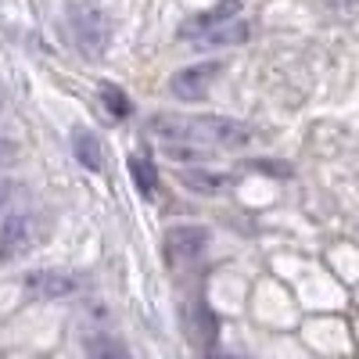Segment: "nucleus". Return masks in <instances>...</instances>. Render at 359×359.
I'll use <instances>...</instances> for the list:
<instances>
[{"label": "nucleus", "mask_w": 359, "mask_h": 359, "mask_svg": "<svg viewBox=\"0 0 359 359\" xmlns=\"http://www.w3.org/2000/svg\"><path fill=\"white\" fill-rule=\"evenodd\" d=\"M151 130L169 144H187L201 155L205 147H245L255 137L248 123L226 115H155Z\"/></svg>", "instance_id": "1"}, {"label": "nucleus", "mask_w": 359, "mask_h": 359, "mask_svg": "<svg viewBox=\"0 0 359 359\" xmlns=\"http://www.w3.org/2000/svg\"><path fill=\"white\" fill-rule=\"evenodd\" d=\"M65 15H69V33H72L79 54L83 57H101L108 50V40H111L108 15L97 4H90V0H72L65 8Z\"/></svg>", "instance_id": "3"}, {"label": "nucleus", "mask_w": 359, "mask_h": 359, "mask_svg": "<svg viewBox=\"0 0 359 359\" xmlns=\"http://www.w3.org/2000/svg\"><path fill=\"white\" fill-rule=\"evenodd\" d=\"M130 176H133V184H137V191L144 198H155V191H158V169H155L151 158H147V155H133L130 158Z\"/></svg>", "instance_id": "9"}, {"label": "nucleus", "mask_w": 359, "mask_h": 359, "mask_svg": "<svg viewBox=\"0 0 359 359\" xmlns=\"http://www.w3.org/2000/svg\"><path fill=\"white\" fill-rule=\"evenodd\" d=\"M219 72H223L219 62H205V65L180 69V72L169 79V90H172V97H180V101H198V97L208 94V86L219 79Z\"/></svg>", "instance_id": "5"}, {"label": "nucleus", "mask_w": 359, "mask_h": 359, "mask_svg": "<svg viewBox=\"0 0 359 359\" xmlns=\"http://www.w3.org/2000/svg\"><path fill=\"white\" fill-rule=\"evenodd\" d=\"M180 180H184V187L194 191V194H219L230 184V180L219 176V172H184Z\"/></svg>", "instance_id": "10"}, {"label": "nucleus", "mask_w": 359, "mask_h": 359, "mask_svg": "<svg viewBox=\"0 0 359 359\" xmlns=\"http://www.w3.org/2000/svg\"><path fill=\"white\" fill-rule=\"evenodd\" d=\"M29 245H33V216L29 212H8L4 226H0V262L18 259Z\"/></svg>", "instance_id": "7"}, {"label": "nucleus", "mask_w": 359, "mask_h": 359, "mask_svg": "<svg viewBox=\"0 0 359 359\" xmlns=\"http://www.w3.org/2000/svg\"><path fill=\"white\" fill-rule=\"evenodd\" d=\"M208 245V230L205 226H172L165 233V259L172 266H184V262H194Z\"/></svg>", "instance_id": "6"}, {"label": "nucleus", "mask_w": 359, "mask_h": 359, "mask_svg": "<svg viewBox=\"0 0 359 359\" xmlns=\"http://www.w3.org/2000/svg\"><path fill=\"white\" fill-rule=\"evenodd\" d=\"M72 155L90 172H101V165H104V147H101L94 130H76L72 133Z\"/></svg>", "instance_id": "8"}, {"label": "nucleus", "mask_w": 359, "mask_h": 359, "mask_svg": "<svg viewBox=\"0 0 359 359\" xmlns=\"http://www.w3.org/2000/svg\"><path fill=\"white\" fill-rule=\"evenodd\" d=\"M83 284L72 273H62V269H33L25 277V294L36 298V302H54V298H69L76 294Z\"/></svg>", "instance_id": "4"}, {"label": "nucleus", "mask_w": 359, "mask_h": 359, "mask_svg": "<svg viewBox=\"0 0 359 359\" xmlns=\"http://www.w3.org/2000/svg\"><path fill=\"white\" fill-rule=\"evenodd\" d=\"M176 36L194 47H226V43H245L248 25L241 22V0H219L194 18H187L176 29Z\"/></svg>", "instance_id": "2"}, {"label": "nucleus", "mask_w": 359, "mask_h": 359, "mask_svg": "<svg viewBox=\"0 0 359 359\" xmlns=\"http://www.w3.org/2000/svg\"><path fill=\"white\" fill-rule=\"evenodd\" d=\"M101 101H104L108 115H115V118H130V111H133V104H130V97H126L123 86L104 83V86H101Z\"/></svg>", "instance_id": "11"}]
</instances>
